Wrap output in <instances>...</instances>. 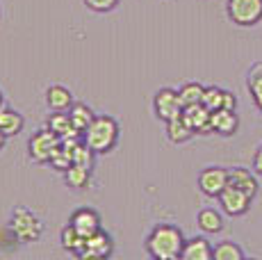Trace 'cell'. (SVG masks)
Masks as SVG:
<instances>
[{"label":"cell","instance_id":"6da1fadb","mask_svg":"<svg viewBox=\"0 0 262 260\" xmlns=\"http://www.w3.org/2000/svg\"><path fill=\"white\" fill-rule=\"evenodd\" d=\"M185 247V235L173 224H158L146 235V251L155 260H176L180 258Z\"/></svg>","mask_w":262,"mask_h":260},{"label":"cell","instance_id":"7a4b0ae2","mask_svg":"<svg viewBox=\"0 0 262 260\" xmlns=\"http://www.w3.org/2000/svg\"><path fill=\"white\" fill-rule=\"evenodd\" d=\"M119 133L121 130L117 119L110 117V114H96V119L82 133V142L96 156H103V153H110L119 144Z\"/></svg>","mask_w":262,"mask_h":260},{"label":"cell","instance_id":"3957f363","mask_svg":"<svg viewBox=\"0 0 262 260\" xmlns=\"http://www.w3.org/2000/svg\"><path fill=\"white\" fill-rule=\"evenodd\" d=\"M12 231L18 242H37L43 233V224L32 210L18 206L12 212Z\"/></svg>","mask_w":262,"mask_h":260},{"label":"cell","instance_id":"277c9868","mask_svg":"<svg viewBox=\"0 0 262 260\" xmlns=\"http://www.w3.org/2000/svg\"><path fill=\"white\" fill-rule=\"evenodd\" d=\"M59 144H62V137H59V135H55L50 128H41L30 137L28 156L32 162L46 164V162H50V158H53V153L57 151Z\"/></svg>","mask_w":262,"mask_h":260},{"label":"cell","instance_id":"5b68a950","mask_svg":"<svg viewBox=\"0 0 262 260\" xmlns=\"http://www.w3.org/2000/svg\"><path fill=\"white\" fill-rule=\"evenodd\" d=\"M226 14L239 28H253L262 21V0H228Z\"/></svg>","mask_w":262,"mask_h":260},{"label":"cell","instance_id":"8992f818","mask_svg":"<svg viewBox=\"0 0 262 260\" xmlns=\"http://www.w3.org/2000/svg\"><path fill=\"white\" fill-rule=\"evenodd\" d=\"M183 101H180V94L171 87H162L155 92L153 98V112L158 119H162L164 123L171 121V119L180 117L183 114Z\"/></svg>","mask_w":262,"mask_h":260},{"label":"cell","instance_id":"52a82bcc","mask_svg":"<svg viewBox=\"0 0 262 260\" xmlns=\"http://www.w3.org/2000/svg\"><path fill=\"white\" fill-rule=\"evenodd\" d=\"M228 187V169L205 167L199 174V189L210 199H219V194Z\"/></svg>","mask_w":262,"mask_h":260},{"label":"cell","instance_id":"ba28073f","mask_svg":"<svg viewBox=\"0 0 262 260\" xmlns=\"http://www.w3.org/2000/svg\"><path fill=\"white\" fill-rule=\"evenodd\" d=\"M114 251V240L110 233H105L103 228L100 231H96L94 235H89L87 240H84V247L82 251H80L78 258L82 260H96V258H110Z\"/></svg>","mask_w":262,"mask_h":260},{"label":"cell","instance_id":"9c48e42d","mask_svg":"<svg viewBox=\"0 0 262 260\" xmlns=\"http://www.w3.org/2000/svg\"><path fill=\"white\" fill-rule=\"evenodd\" d=\"M251 201H253V199H251L249 194L242 192L239 187H233V185H228V187L219 194V206L226 214H230V217L244 214L246 210L251 208Z\"/></svg>","mask_w":262,"mask_h":260},{"label":"cell","instance_id":"30bf717a","mask_svg":"<svg viewBox=\"0 0 262 260\" xmlns=\"http://www.w3.org/2000/svg\"><path fill=\"white\" fill-rule=\"evenodd\" d=\"M210 117H212V112H210V110L205 107L203 103L187 105V107L183 110V119L187 121V126L194 130L196 135H208V133H212V130H210Z\"/></svg>","mask_w":262,"mask_h":260},{"label":"cell","instance_id":"8fae6325","mask_svg":"<svg viewBox=\"0 0 262 260\" xmlns=\"http://www.w3.org/2000/svg\"><path fill=\"white\" fill-rule=\"evenodd\" d=\"M239 128V119L235 114V110H214L210 117V130L221 137H230Z\"/></svg>","mask_w":262,"mask_h":260},{"label":"cell","instance_id":"7c38bea8","mask_svg":"<svg viewBox=\"0 0 262 260\" xmlns=\"http://www.w3.org/2000/svg\"><path fill=\"white\" fill-rule=\"evenodd\" d=\"M69 224H73L84 237H89V235H94L96 231H100V224L103 222H100V214L96 212L94 208H78L71 214Z\"/></svg>","mask_w":262,"mask_h":260},{"label":"cell","instance_id":"4fadbf2b","mask_svg":"<svg viewBox=\"0 0 262 260\" xmlns=\"http://www.w3.org/2000/svg\"><path fill=\"white\" fill-rule=\"evenodd\" d=\"M73 94L71 89L62 87V84H53L46 89V105L50 112H69L73 107Z\"/></svg>","mask_w":262,"mask_h":260},{"label":"cell","instance_id":"5bb4252c","mask_svg":"<svg viewBox=\"0 0 262 260\" xmlns=\"http://www.w3.org/2000/svg\"><path fill=\"white\" fill-rule=\"evenodd\" d=\"M228 185L239 187L251 199H255V194H258V181H255V174L251 169H244V167L228 169Z\"/></svg>","mask_w":262,"mask_h":260},{"label":"cell","instance_id":"9a60e30c","mask_svg":"<svg viewBox=\"0 0 262 260\" xmlns=\"http://www.w3.org/2000/svg\"><path fill=\"white\" fill-rule=\"evenodd\" d=\"M212 244L208 242L205 237H191V240H185V247H183V253L180 258L183 260H210L212 258Z\"/></svg>","mask_w":262,"mask_h":260},{"label":"cell","instance_id":"2e32d148","mask_svg":"<svg viewBox=\"0 0 262 260\" xmlns=\"http://www.w3.org/2000/svg\"><path fill=\"white\" fill-rule=\"evenodd\" d=\"M196 226H199L205 235L221 233V231H224V217H221L219 210L203 208L199 214H196Z\"/></svg>","mask_w":262,"mask_h":260},{"label":"cell","instance_id":"e0dca14e","mask_svg":"<svg viewBox=\"0 0 262 260\" xmlns=\"http://www.w3.org/2000/svg\"><path fill=\"white\" fill-rule=\"evenodd\" d=\"M23 123H25V119L21 112H16L12 107H0V130L7 137H16L23 130Z\"/></svg>","mask_w":262,"mask_h":260},{"label":"cell","instance_id":"ac0fdd59","mask_svg":"<svg viewBox=\"0 0 262 260\" xmlns=\"http://www.w3.org/2000/svg\"><path fill=\"white\" fill-rule=\"evenodd\" d=\"M46 128H50L55 135H59V137H73V135H80L78 130H75L73 121H71V114H67V112H53L46 121ZM80 137H82V135H80Z\"/></svg>","mask_w":262,"mask_h":260},{"label":"cell","instance_id":"d6986e66","mask_svg":"<svg viewBox=\"0 0 262 260\" xmlns=\"http://www.w3.org/2000/svg\"><path fill=\"white\" fill-rule=\"evenodd\" d=\"M64 181L71 189H84L92 183V167H82V164H71L64 171Z\"/></svg>","mask_w":262,"mask_h":260},{"label":"cell","instance_id":"ffe728a7","mask_svg":"<svg viewBox=\"0 0 262 260\" xmlns=\"http://www.w3.org/2000/svg\"><path fill=\"white\" fill-rule=\"evenodd\" d=\"M84 235L78 231V228L73 226V224H67V226L62 228V235H59V242H62V247L67 249L69 253H73L75 258L80 256V251H82V247H84Z\"/></svg>","mask_w":262,"mask_h":260},{"label":"cell","instance_id":"44dd1931","mask_svg":"<svg viewBox=\"0 0 262 260\" xmlns=\"http://www.w3.org/2000/svg\"><path fill=\"white\" fill-rule=\"evenodd\" d=\"M194 135L196 133L187 126V121L183 119V114H180V117H176V119H171V121H167V137H169V142L185 144V142H189Z\"/></svg>","mask_w":262,"mask_h":260},{"label":"cell","instance_id":"7402d4cb","mask_svg":"<svg viewBox=\"0 0 262 260\" xmlns=\"http://www.w3.org/2000/svg\"><path fill=\"white\" fill-rule=\"evenodd\" d=\"M69 114H71V121H73V126H75V130H78L80 135H82L84 130L89 128V123L96 119L94 110L89 107L87 103H73V107L69 110Z\"/></svg>","mask_w":262,"mask_h":260},{"label":"cell","instance_id":"603a6c76","mask_svg":"<svg viewBox=\"0 0 262 260\" xmlns=\"http://www.w3.org/2000/svg\"><path fill=\"white\" fill-rule=\"evenodd\" d=\"M212 258L214 260H244V251H242V247L237 242H233V240H224V242L214 244Z\"/></svg>","mask_w":262,"mask_h":260},{"label":"cell","instance_id":"cb8c5ba5","mask_svg":"<svg viewBox=\"0 0 262 260\" xmlns=\"http://www.w3.org/2000/svg\"><path fill=\"white\" fill-rule=\"evenodd\" d=\"M178 94H180V101H183V107H187V105H196L203 101L205 87L201 82H185L178 89Z\"/></svg>","mask_w":262,"mask_h":260},{"label":"cell","instance_id":"d4e9b609","mask_svg":"<svg viewBox=\"0 0 262 260\" xmlns=\"http://www.w3.org/2000/svg\"><path fill=\"white\" fill-rule=\"evenodd\" d=\"M224 96H226V89H219V87H205V94H203V103L210 112L214 110H221L224 107Z\"/></svg>","mask_w":262,"mask_h":260},{"label":"cell","instance_id":"484cf974","mask_svg":"<svg viewBox=\"0 0 262 260\" xmlns=\"http://www.w3.org/2000/svg\"><path fill=\"white\" fill-rule=\"evenodd\" d=\"M249 92H251V98H253L255 107L262 112V67L255 69L249 76Z\"/></svg>","mask_w":262,"mask_h":260},{"label":"cell","instance_id":"4316f807","mask_svg":"<svg viewBox=\"0 0 262 260\" xmlns=\"http://www.w3.org/2000/svg\"><path fill=\"white\" fill-rule=\"evenodd\" d=\"M94 156L96 153L87 146L84 142H78L73 148V164H82V167H94Z\"/></svg>","mask_w":262,"mask_h":260},{"label":"cell","instance_id":"83f0119b","mask_svg":"<svg viewBox=\"0 0 262 260\" xmlns=\"http://www.w3.org/2000/svg\"><path fill=\"white\" fill-rule=\"evenodd\" d=\"M92 12H98V14H105V12H112L114 7L119 5V0H84Z\"/></svg>","mask_w":262,"mask_h":260},{"label":"cell","instance_id":"f1b7e54d","mask_svg":"<svg viewBox=\"0 0 262 260\" xmlns=\"http://www.w3.org/2000/svg\"><path fill=\"white\" fill-rule=\"evenodd\" d=\"M221 110H237V98H235L230 92H226V96H224V107H221Z\"/></svg>","mask_w":262,"mask_h":260},{"label":"cell","instance_id":"f546056e","mask_svg":"<svg viewBox=\"0 0 262 260\" xmlns=\"http://www.w3.org/2000/svg\"><path fill=\"white\" fill-rule=\"evenodd\" d=\"M253 171L258 174V176H262V146L255 151V156H253Z\"/></svg>","mask_w":262,"mask_h":260},{"label":"cell","instance_id":"4dcf8cb0","mask_svg":"<svg viewBox=\"0 0 262 260\" xmlns=\"http://www.w3.org/2000/svg\"><path fill=\"white\" fill-rule=\"evenodd\" d=\"M5 142H7V135H5L3 130H0V151H3V148H5Z\"/></svg>","mask_w":262,"mask_h":260},{"label":"cell","instance_id":"1f68e13d","mask_svg":"<svg viewBox=\"0 0 262 260\" xmlns=\"http://www.w3.org/2000/svg\"><path fill=\"white\" fill-rule=\"evenodd\" d=\"M0 107H3V92H0Z\"/></svg>","mask_w":262,"mask_h":260}]
</instances>
